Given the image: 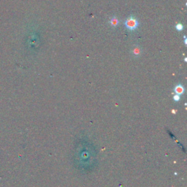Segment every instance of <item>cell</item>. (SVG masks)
<instances>
[{"mask_svg": "<svg viewBox=\"0 0 187 187\" xmlns=\"http://www.w3.org/2000/svg\"><path fill=\"white\" fill-rule=\"evenodd\" d=\"M173 99L174 100H175V102H178L180 99V95H178V94H176V95H175V96H173Z\"/></svg>", "mask_w": 187, "mask_h": 187, "instance_id": "6", "label": "cell"}, {"mask_svg": "<svg viewBox=\"0 0 187 187\" xmlns=\"http://www.w3.org/2000/svg\"><path fill=\"white\" fill-rule=\"evenodd\" d=\"M184 90H185L184 87L182 86V85L178 84L175 87V89H174V91H175V92L177 94L181 95V94H183V93H184Z\"/></svg>", "mask_w": 187, "mask_h": 187, "instance_id": "2", "label": "cell"}, {"mask_svg": "<svg viewBox=\"0 0 187 187\" xmlns=\"http://www.w3.org/2000/svg\"><path fill=\"white\" fill-rule=\"evenodd\" d=\"M124 25L126 28L130 31H134L139 26V22H138V19L135 18L133 16H130L129 17L127 20L125 21Z\"/></svg>", "mask_w": 187, "mask_h": 187, "instance_id": "1", "label": "cell"}, {"mask_svg": "<svg viewBox=\"0 0 187 187\" xmlns=\"http://www.w3.org/2000/svg\"><path fill=\"white\" fill-rule=\"evenodd\" d=\"M119 24V20L116 17H113L112 18L110 21V24L111 27H116Z\"/></svg>", "mask_w": 187, "mask_h": 187, "instance_id": "4", "label": "cell"}, {"mask_svg": "<svg viewBox=\"0 0 187 187\" xmlns=\"http://www.w3.org/2000/svg\"><path fill=\"white\" fill-rule=\"evenodd\" d=\"M175 29H176L177 31H178V32L182 31V30L183 29V24H180V23L177 24L176 26H175Z\"/></svg>", "mask_w": 187, "mask_h": 187, "instance_id": "5", "label": "cell"}, {"mask_svg": "<svg viewBox=\"0 0 187 187\" xmlns=\"http://www.w3.org/2000/svg\"><path fill=\"white\" fill-rule=\"evenodd\" d=\"M184 43H185V45H186L187 44V40H186V36H184Z\"/></svg>", "mask_w": 187, "mask_h": 187, "instance_id": "7", "label": "cell"}, {"mask_svg": "<svg viewBox=\"0 0 187 187\" xmlns=\"http://www.w3.org/2000/svg\"><path fill=\"white\" fill-rule=\"evenodd\" d=\"M132 53H133L134 56H139L141 54V48L139 46L134 47Z\"/></svg>", "mask_w": 187, "mask_h": 187, "instance_id": "3", "label": "cell"}]
</instances>
